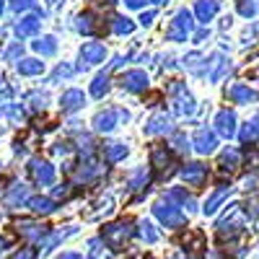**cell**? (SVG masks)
<instances>
[{
  "instance_id": "21",
  "label": "cell",
  "mask_w": 259,
  "mask_h": 259,
  "mask_svg": "<svg viewBox=\"0 0 259 259\" xmlns=\"http://www.w3.org/2000/svg\"><path fill=\"white\" fill-rule=\"evenodd\" d=\"M127 156V148L122 145V143H109V145H104V158L106 161H122Z\"/></svg>"
},
{
  "instance_id": "12",
  "label": "cell",
  "mask_w": 259,
  "mask_h": 259,
  "mask_svg": "<svg viewBox=\"0 0 259 259\" xmlns=\"http://www.w3.org/2000/svg\"><path fill=\"white\" fill-rule=\"evenodd\" d=\"M104 57H106V50H104V45H99V41H89V45H83V50H80V60L85 65L101 62Z\"/></svg>"
},
{
  "instance_id": "44",
  "label": "cell",
  "mask_w": 259,
  "mask_h": 259,
  "mask_svg": "<svg viewBox=\"0 0 259 259\" xmlns=\"http://www.w3.org/2000/svg\"><path fill=\"white\" fill-rule=\"evenodd\" d=\"M0 13H3V0H0Z\"/></svg>"
},
{
  "instance_id": "22",
  "label": "cell",
  "mask_w": 259,
  "mask_h": 259,
  "mask_svg": "<svg viewBox=\"0 0 259 259\" xmlns=\"http://www.w3.org/2000/svg\"><path fill=\"white\" fill-rule=\"evenodd\" d=\"M140 239L145 241V244H158V239H161V233L153 228V223H148V221H140Z\"/></svg>"
},
{
  "instance_id": "42",
  "label": "cell",
  "mask_w": 259,
  "mask_h": 259,
  "mask_svg": "<svg viewBox=\"0 0 259 259\" xmlns=\"http://www.w3.org/2000/svg\"><path fill=\"white\" fill-rule=\"evenodd\" d=\"M6 249H8V241H6V239H0V251H6Z\"/></svg>"
},
{
  "instance_id": "45",
  "label": "cell",
  "mask_w": 259,
  "mask_h": 259,
  "mask_svg": "<svg viewBox=\"0 0 259 259\" xmlns=\"http://www.w3.org/2000/svg\"><path fill=\"white\" fill-rule=\"evenodd\" d=\"M156 3H163V0H156Z\"/></svg>"
},
{
  "instance_id": "39",
  "label": "cell",
  "mask_w": 259,
  "mask_h": 259,
  "mask_svg": "<svg viewBox=\"0 0 259 259\" xmlns=\"http://www.w3.org/2000/svg\"><path fill=\"white\" fill-rule=\"evenodd\" d=\"M153 16H156L153 11H150V13H143V18H140V21H143V24H150V21H153Z\"/></svg>"
},
{
  "instance_id": "32",
  "label": "cell",
  "mask_w": 259,
  "mask_h": 259,
  "mask_svg": "<svg viewBox=\"0 0 259 259\" xmlns=\"http://www.w3.org/2000/svg\"><path fill=\"white\" fill-rule=\"evenodd\" d=\"M239 13L244 18H251L256 13V3H254V0H241V3H239Z\"/></svg>"
},
{
  "instance_id": "18",
  "label": "cell",
  "mask_w": 259,
  "mask_h": 259,
  "mask_svg": "<svg viewBox=\"0 0 259 259\" xmlns=\"http://www.w3.org/2000/svg\"><path fill=\"white\" fill-rule=\"evenodd\" d=\"M194 13H197L200 21H210L215 13H218V0H200L197 8H194Z\"/></svg>"
},
{
  "instance_id": "28",
  "label": "cell",
  "mask_w": 259,
  "mask_h": 259,
  "mask_svg": "<svg viewBox=\"0 0 259 259\" xmlns=\"http://www.w3.org/2000/svg\"><path fill=\"white\" fill-rule=\"evenodd\" d=\"M148 182H150V174H148L145 168H138L135 174L130 177V189H143Z\"/></svg>"
},
{
  "instance_id": "38",
  "label": "cell",
  "mask_w": 259,
  "mask_h": 259,
  "mask_svg": "<svg viewBox=\"0 0 259 259\" xmlns=\"http://www.w3.org/2000/svg\"><path fill=\"white\" fill-rule=\"evenodd\" d=\"M124 3H127L130 8H140V6H145V0H124Z\"/></svg>"
},
{
  "instance_id": "29",
  "label": "cell",
  "mask_w": 259,
  "mask_h": 259,
  "mask_svg": "<svg viewBox=\"0 0 259 259\" xmlns=\"http://www.w3.org/2000/svg\"><path fill=\"white\" fill-rule=\"evenodd\" d=\"M85 259H109V254L101 249V239H91L89 241V256Z\"/></svg>"
},
{
  "instance_id": "34",
  "label": "cell",
  "mask_w": 259,
  "mask_h": 259,
  "mask_svg": "<svg viewBox=\"0 0 259 259\" xmlns=\"http://www.w3.org/2000/svg\"><path fill=\"white\" fill-rule=\"evenodd\" d=\"M251 161V168H259V150L256 148H249V153H246V163Z\"/></svg>"
},
{
  "instance_id": "20",
  "label": "cell",
  "mask_w": 259,
  "mask_h": 259,
  "mask_svg": "<svg viewBox=\"0 0 259 259\" xmlns=\"http://www.w3.org/2000/svg\"><path fill=\"white\" fill-rule=\"evenodd\" d=\"M29 207H31L36 215H50V212L55 210V200H50V197H31V200H29Z\"/></svg>"
},
{
  "instance_id": "5",
  "label": "cell",
  "mask_w": 259,
  "mask_h": 259,
  "mask_svg": "<svg viewBox=\"0 0 259 259\" xmlns=\"http://www.w3.org/2000/svg\"><path fill=\"white\" fill-rule=\"evenodd\" d=\"M231 189H233L231 184H218V187L212 189V194H210V197L205 200V207H202V212H205V215H212L215 210H218V207H221V205L228 200Z\"/></svg>"
},
{
  "instance_id": "35",
  "label": "cell",
  "mask_w": 259,
  "mask_h": 259,
  "mask_svg": "<svg viewBox=\"0 0 259 259\" xmlns=\"http://www.w3.org/2000/svg\"><path fill=\"white\" fill-rule=\"evenodd\" d=\"M11 259H34V251H31V249H21V251H16Z\"/></svg>"
},
{
  "instance_id": "33",
  "label": "cell",
  "mask_w": 259,
  "mask_h": 259,
  "mask_svg": "<svg viewBox=\"0 0 259 259\" xmlns=\"http://www.w3.org/2000/svg\"><path fill=\"white\" fill-rule=\"evenodd\" d=\"M112 29H114L117 34H130V31H133V24H130L127 18H114V24H112Z\"/></svg>"
},
{
  "instance_id": "13",
  "label": "cell",
  "mask_w": 259,
  "mask_h": 259,
  "mask_svg": "<svg viewBox=\"0 0 259 259\" xmlns=\"http://www.w3.org/2000/svg\"><path fill=\"white\" fill-rule=\"evenodd\" d=\"M228 99L233 104H251L256 99V94L249 89L246 83H236V85H231V89H228Z\"/></svg>"
},
{
  "instance_id": "19",
  "label": "cell",
  "mask_w": 259,
  "mask_h": 259,
  "mask_svg": "<svg viewBox=\"0 0 259 259\" xmlns=\"http://www.w3.org/2000/svg\"><path fill=\"white\" fill-rule=\"evenodd\" d=\"M153 166H156L158 171H166V174H168V166H171V153L166 150V145L153 148Z\"/></svg>"
},
{
  "instance_id": "36",
  "label": "cell",
  "mask_w": 259,
  "mask_h": 259,
  "mask_svg": "<svg viewBox=\"0 0 259 259\" xmlns=\"http://www.w3.org/2000/svg\"><path fill=\"white\" fill-rule=\"evenodd\" d=\"M34 3H31V0H13V8L16 11H26V8H31Z\"/></svg>"
},
{
  "instance_id": "16",
  "label": "cell",
  "mask_w": 259,
  "mask_h": 259,
  "mask_svg": "<svg viewBox=\"0 0 259 259\" xmlns=\"http://www.w3.org/2000/svg\"><path fill=\"white\" fill-rule=\"evenodd\" d=\"M18 233H24V239H29V241H39L41 236H45V226L24 221V223H18Z\"/></svg>"
},
{
  "instance_id": "31",
  "label": "cell",
  "mask_w": 259,
  "mask_h": 259,
  "mask_svg": "<svg viewBox=\"0 0 259 259\" xmlns=\"http://www.w3.org/2000/svg\"><path fill=\"white\" fill-rule=\"evenodd\" d=\"M106 91H109V78H106V75H99V78L94 80V85H91V94H94L96 99H101Z\"/></svg>"
},
{
  "instance_id": "7",
  "label": "cell",
  "mask_w": 259,
  "mask_h": 259,
  "mask_svg": "<svg viewBox=\"0 0 259 259\" xmlns=\"http://www.w3.org/2000/svg\"><path fill=\"white\" fill-rule=\"evenodd\" d=\"M215 133L223 138H233L236 135V114L228 109L218 112V117H215Z\"/></svg>"
},
{
  "instance_id": "3",
  "label": "cell",
  "mask_w": 259,
  "mask_h": 259,
  "mask_svg": "<svg viewBox=\"0 0 259 259\" xmlns=\"http://www.w3.org/2000/svg\"><path fill=\"white\" fill-rule=\"evenodd\" d=\"M153 212H156V218H158L166 228H171V231H177V228L184 226V215H182L179 207H174V205H163V202H158V205L153 207Z\"/></svg>"
},
{
  "instance_id": "15",
  "label": "cell",
  "mask_w": 259,
  "mask_h": 259,
  "mask_svg": "<svg viewBox=\"0 0 259 259\" xmlns=\"http://www.w3.org/2000/svg\"><path fill=\"white\" fill-rule=\"evenodd\" d=\"M122 112H117V109H109V112H101L94 122H96V130H101V133H109V130H114V124H117V117H119Z\"/></svg>"
},
{
  "instance_id": "40",
  "label": "cell",
  "mask_w": 259,
  "mask_h": 259,
  "mask_svg": "<svg viewBox=\"0 0 259 259\" xmlns=\"http://www.w3.org/2000/svg\"><path fill=\"white\" fill-rule=\"evenodd\" d=\"M205 259H221V251H210Z\"/></svg>"
},
{
  "instance_id": "14",
  "label": "cell",
  "mask_w": 259,
  "mask_h": 259,
  "mask_svg": "<svg viewBox=\"0 0 259 259\" xmlns=\"http://www.w3.org/2000/svg\"><path fill=\"white\" fill-rule=\"evenodd\" d=\"M83 101H85L83 91L70 89V91L62 94V109H65V112H75V109H80V106H83Z\"/></svg>"
},
{
  "instance_id": "8",
  "label": "cell",
  "mask_w": 259,
  "mask_h": 259,
  "mask_svg": "<svg viewBox=\"0 0 259 259\" xmlns=\"http://www.w3.org/2000/svg\"><path fill=\"white\" fill-rule=\"evenodd\" d=\"M182 179L189 184V187H200L205 179H207V168L202 163H187L182 168Z\"/></svg>"
},
{
  "instance_id": "41",
  "label": "cell",
  "mask_w": 259,
  "mask_h": 259,
  "mask_svg": "<svg viewBox=\"0 0 259 259\" xmlns=\"http://www.w3.org/2000/svg\"><path fill=\"white\" fill-rule=\"evenodd\" d=\"M57 259H80L78 254H62V256H57Z\"/></svg>"
},
{
  "instance_id": "37",
  "label": "cell",
  "mask_w": 259,
  "mask_h": 259,
  "mask_svg": "<svg viewBox=\"0 0 259 259\" xmlns=\"http://www.w3.org/2000/svg\"><path fill=\"white\" fill-rule=\"evenodd\" d=\"M68 194H70V192H68V187H57V189H55V200H65Z\"/></svg>"
},
{
  "instance_id": "9",
  "label": "cell",
  "mask_w": 259,
  "mask_h": 259,
  "mask_svg": "<svg viewBox=\"0 0 259 259\" xmlns=\"http://www.w3.org/2000/svg\"><path fill=\"white\" fill-rule=\"evenodd\" d=\"M75 233H78V228H75V226H65V231H62V228H57V231L50 236V239L41 241V254H50L57 244H62L65 239H70V236H75Z\"/></svg>"
},
{
  "instance_id": "24",
  "label": "cell",
  "mask_w": 259,
  "mask_h": 259,
  "mask_svg": "<svg viewBox=\"0 0 259 259\" xmlns=\"http://www.w3.org/2000/svg\"><path fill=\"white\" fill-rule=\"evenodd\" d=\"M239 138H241V143H249V145H251V143L259 138V119L246 122V124L241 127V135H239Z\"/></svg>"
},
{
  "instance_id": "4",
  "label": "cell",
  "mask_w": 259,
  "mask_h": 259,
  "mask_svg": "<svg viewBox=\"0 0 259 259\" xmlns=\"http://www.w3.org/2000/svg\"><path fill=\"white\" fill-rule=\"evenodd\" d=\"M192 31V16L187 11H179L177 18L171 21V26H168V39H174V41H184Z\"/></svg>"
},
{
  "instance_id": "2",
  "label": "cell",
  "mask_w": 259,
  "mask_h": 259,
  "mask_svg": "<svg viewBox=\"0 0 259 259\" xmlns=\"http://www.w3.org/2000/svg\"><path fill=\"white\" fill-rule=\"evenodd\" d=\"M130 236H133L130 223H112V226H104L101 241L106 246H112V251H122V246L130 241Z\"/></svg>"
},
{
  "instance_id": "26",
  "label": "cell",
  "mask_w": 259,
  "mask_h": 259,
  "mask_svg": "<svg viewBox=\"0 0 259 259\" xmlns=\"http://www.w3.org/2000/svg\"><path fill=\"white\" fill-rule=\"evenodd\" d=\"M45 70V62H39V60H24L18 65V73H24V75H36Z\"/></svg>"
},
{
  "instance_id": "1",
  "label": "cell",
  "mask_w": 259,
  "mask_h": 259,
  "mask_svg": "<svg viewBox=\"0 0 259 259\" xmlns=\"http://www.w3.org/2000/svg\"><path fill=\"white\" fill-rule=\"evenodd\" d=\"M249 221H251V218L244 212V207H241L239 202H233V205L226 210V215L218 221V226H215V228H218L221 239H233V236H239V233L249 226Z\"/></svg>"
},
{
  "instance_id": "43",
  "label": "cell",
  "mask_w": 259,
  "mask_h": 259,
  "mask_svg": "<svg viewBox=\"0 0 259 259\" xmlns=\"http://www.w3.org/2000/svg\"><path fill=\"white\" fill-rule=\"evenodd\" d=\"M0 194H3V179H0Z\"/></svg>"
},
{
  "instance_id": "6",
  "label": "cell",
  "mask_w": 259,
  "mask_h": 259,
  "mask_svg": "<svg viewBox=\"0 0 259 259\" xmlns=\"http://www.w3.org/2000/svg\"><path fill=\"white\" fill-rule=\"evenodd\" d=\"M31 177H34V182L39 184V187H50L52 182H55V168L50 166V163H45V161H31Z\"/></svg>"
},
{
  "instance_id": "27",
  "label": "cell",
  "mask_w": 259,
  "mask_h": 259,
  "mask_svg": "<svg viewBox=\"0 0 259 259\" xmlns=\"http://www.w3.org/2000/svg\"><path fill=\"white\" fill-rule=\"evenodd\" d=\"M39 29V18H24V21H21V24L16 26V31H18V36H29V34H34Z\"/></svg>"
},
{
  "instance_id": "25",
  "label": "cell",
  "mask_w": 259,
  "mask_h": 259,
  "mask_svg": "<svg viewBox=\"0 0 259 259\" xmlns=\"http://www.w3.org/2000/svg\"><path fill=\"white\" fill-rule=\"evenodd\" d=\"M29 200V189L24 187V184H16L13 189H11V194H8V205L11 207H18L21 202H26Z\"/></svg>"
},
{
  "instance_id": "17",
  "label": "cell",
  "mask_w": 259,
  "mask_h": 259,
  "mask_svg": "<svg viewBox=\"0 0 259 259\" xmlns=\"http://www.w3.org/2000/svg\"><path fill=\"white\" fill-rule=\"evenodd\" d=\"M168 130H171L168 117H166V114H158V117H153V119L148 122L145 133H148V135H163V133H168Z\"/></svg>"
},
{
  "instance_id": "11",
  "label": "cell",
  "mask_w": 259,
  "mask_h": 259,
  "mask_svg": "<svg viewBox=\"0 0 259 259\" xmlns=\"http://www.w3.org/2000/svg\"><path fill=\"white\" fill-rule=\"evenodd\" d=\"M122 85L127 91H145L148 89V78L143 70H130L122 75Z\"/></svg>"
},
{
  "instance_id": "10",
  "label": "cell",
  "mask_w": 259,
  "mask_h": 259,
  "mask_svg": "<svg viewBox=\"0 0 259 259\" xmlns=\"http://www.w3.org/2000/svg\"><path fill=\"white\" fill-rule=\"evenodd\" d=\"M215 145H218V140H215V133H210V130H197V135H194V148H197V153L207 156L215 150Z\"/></svg>"
},
{
  "instance_id": "23",
  "label": "cell",
  "mask_w": 259,
  "mask_h": 259,
  "mask_svg": "<svg viewBox=\"0 0 259 259\" xmlns=\"http://www.w3.org/2000/svg\"><path fill=\"white\" fill-rule=\"evenodd\" d=\"M239 158H241V153H239L236 148L223 150V156H221V168H223V171H233L236 166H239Z\"/></svg>"
},
{
  "instance_id": "30",
  "label": "cell",
  "mask_w": 259,
  "mask_h": 259,
  "mask_svg": "<svg viewBox=\"0 0 259 259\" xmlns=\"http://www.w3.org/2000/svg\"><path fill=\"white\" fill-rule=\"evenodd\" d=\"M34 50L41 52V55H55L57 45H55V39H52V36H45V39H39L36 45H34Z\"/></svg>"
}]
</instances>
